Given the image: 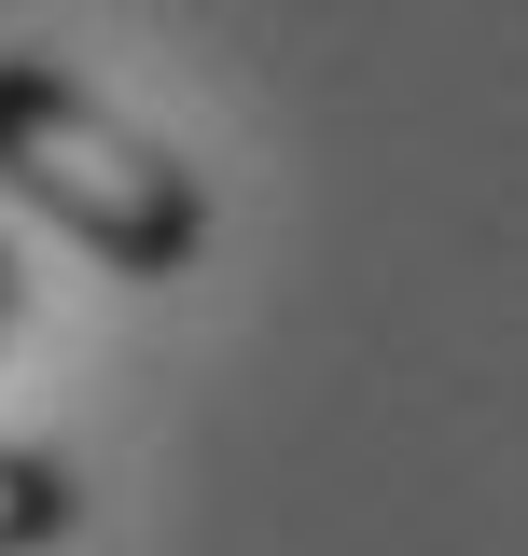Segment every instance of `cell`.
I'll return each mask as SVG.
<instances>
[{
    "mask_svg": "<svg viewBox=\"0 0 528 556\" xmlns=\"http://www.w3.org/2000/svg\"><path fill=\"white\" fill-rule=\"evenodd\" d=\"M0 181L112 278H181L209 251V181L126 112H98L56 56H0Z\"/></svg>",
    "mask_w": 528,
    "mask_h": 556,
    "instance_id": "cell-1",
    "label": "cell"
},
{
    "mask_svg": "<svg viewBox=\"0 0 528 556\" xmlns=\"http://www.w3.org/2000/svg\"><path fill=\"white\" fill-rule=\"evenodd\" d=\"M70 473L42 459V445H0V556H42V543H70Z\"/></svg>",
    "mask_w": 528,
    "mask_h": 556,
    "instance_id": "cell-2",
    "label": "cell"
},
{
    "mask_svg": "<svg viewBox=\"0 0 528 556\" xmlns=\"http://www.w3.org/2000/svg\"><path fill=\"white\" fill-rule=\"evenodd\" d=\"M14 306H28V265L0 251V348H14Z\"/></svg>",
    "mask_w": 528,
    "mask_h": 556,
    "instance_id": "cell-3",
    "label": "cell"
}]
</instances>
